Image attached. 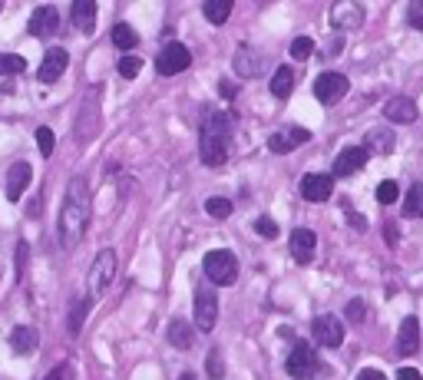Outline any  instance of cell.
<instances>
[{
  "label": "cell",
  "instance_id": "obj_1",
  "mask_svg": "<svg viewBox=\"0 0 423 380\" xmlns=\"http://www.w3.org/2000/svg\"><path fill=\"white\" fill-rule=\"evenodd\" d=\"M89 212H93V199H89L87 179H73L67 185V195H63V209H60V245L73 248L87 235Z\"/></svg>",
  "mask_w": 423,
  "mask_h": 380
},
{
  "label": "cell",
  "instance_id": "obj_2",
  "mask_svg": "<svg viewBox=\"0 0 423 380\" xmlns=\"http://www.w3.org/2000/svg\"><path fill=\"white\" fill-rule=\"evenodd\" d=\"M229 139H231V119L225 113H211L202 126V139H199L205 165L219 169L221 162L229 159Z\"/></svg>",
  "mask_w": 423,
  "mask_h": 380
},
{
  "label": "cell",
  "instance_id": "obj_3",
  "mask_svg": "<svg viewBox=\"0 0 423 380\" xmlns=\"http://www.w3.org/2000/svg\"><path fill=\"white\" fill-rule=\"evenodd\" d=\"M205 268V278H209L211 285H235V278H238V258L231 255V251H225V248H215V251H209L202 261Z\"/></svg>",
  "mask_w": 423,
  "mask_h": 380
},
{
  "label": "cell",
  "instance_id": "obj_4",
  "mask_svg": "<svg viewBox=\"0 0 423 380\" xmlns=\"http://www.w3.org/2000/svg\"><path fill=\"white\" fill-rule=\"evenodd\" d=\"M113 278H116V251L113 248H103L97 255V261H93V268H89V275H87V291L89 295H99V291L109 288Z\"/></svg>",
  "mask_w": 423,
  "mask_h": 380
},
{
  "label": "cell",
  "instance_id": "obj_5",
  "mask_svg": "<svg viewBox=\"0 0 423 380\" xmlns=\"http://www.w3.org/2000/svg\"><path fill=\"white\" fill-rule=\"evenodd\" d=\"M192 317L199 331H211L215 321H219V295L209 291V288H199L192 298Z\"/></svg>",
  "mask_w": 423,
  "mask_h": 380
},
{
  "label": "cell",
  "instance_id": "obj_6",
  "mask_svg": "<svg viewBox=\"0 0 423 380\" xmlns=\"http://www.w3.org/2000/svg\"><path fill=\"white\" fill-rule=\"evenodd\" d=\"M189 63H192V53H189V47H182V43H165L163 53L155 57V70L163 76L182 73V70H189Z\"/></svg>",
  "mask_w": 423,
  "mask_h": 380
},
{
  "label": "cell",
  "instance_id": "obj_7",
  "mask_svg": "<svg viewBox=\"0 0 423 380\" xmlns=\"http://www.w3.org/2000/svg\"><path fill=\"white\" fill-rule=\"evenodd\" d=\"M288 374L295 380H308L317 374V354L311 344H295V351L288 354Z\"/></svg>",
  "mask_w": 423,
  "mask_h": 380
},
{
  "label": "cell",
  "instance_id": "obj_8",
  "mask_svg": "<svg viewBox=\"0 0 423 380\" xmlns=\"http://www.w3.org/2000/svg\"><path fill=\"white\" fill-rule=\"evenodd\" d=\"M347 86H351V83H347L344 73H321L314 80V96L324 106H331V103H337V99H344Z\"/></svg>",
  "mask_w": 423,
  "mask_h": 380
},
{
  "label": "cell",
  "instance_id": "obj_9",
  "mask_svg": "<svg viewBox=\"0 0 423 380\" xmlns=\"http://www.w3.org/2000/svg\"><path fill=\"white\" fill-rule=\"evenodd\" d=\"M311 331H314V341L321 344V347H341L344 344V324L337 321V317H331V314H321V317H314V324H311Z\"/></svg>",
  "mask_w": 423,
  "mask_h": 380
},
{
  "label": "cell",
  "instance_id": "obj_10",
  "mask_svg": "<svg viewBox=\"0 0 423 380\" xmlns=\"http://www.w3.org/2000/svg\"><path fill=\"white\" fill-rule=\"evenodd\" d=\"M331 189H334V179L324 175V172H308V175L298 182V192L304 202H327L331 199Z\"/></svg>",
  "mask_w": 423,
  "mask_h": 380
},
{
  "label": "cell",
  "instance_id": "obj_11",
  "mask_svg": "<svg viewBox=\"0 0 423 380\" xmlns=\"http://www.w3.org/2000/svg\"><path fill=\"white\" fill-rule=\"evenodd\" d=\"M311 139V133L304 129V126H288V129H281V133H275L268 139V149L278 152V156H285V152H295L298 146H304Z\"/></svg>",
  "mask_w": 423,
  "mask_h": 380
},
{
  "label": "cell",
  "instance_id": "obj_12",
  "mask_svg": "<svg viewBox=\"0 0 423 380\" xmlns=\"http://www.w3.org/2000/svg\"><path fill=\"white\" fill-rule=\"evenodd\" d=\"M367 159H370V152H367L364 146H347V149L337 156V162H334V175H337V179H347V175H354V172L364 169Z\"/></svg>",
  "mask_w": 423,
  "mask_h": 380
},
{
  "label": "cell",
  "instance_id": "obj_13",
  "mask_svg": "<svg viewBox=\"0 0 423 380\" xmlns=\"http://www.w3.org/2000/svg\"><path fill=\"white\" fill-rule=\"evenodd\" d=\"M30 37H37V40H47L53 37L60 30V10L57 7H40L33 10V17H30Z\"/></svg>",
  "mask_w": 423,
  "mask_h": 380
},
{
  "label": "cell",
  "instance_id": "obj_14",
  "mask_svg": "<svg viewBox=\"0 0 423 380\" xmlns=\"http://www.w3.org/2000/svg\"><path fill=\"white\" fill-rule=\"evenodd\" d=\"M70 53L63 47H53L43 53V63H40V83H57L60 76L67 73Z\"/></svg>",
  "mask_w": 423,
  "mask_h": 380
},
{
  "label": "cell",
  "instance_id": "obj_15",
  "mask_svg": "<svg viewBox=\"0 0 423 380\" xmlns=\"http://www.w3.org/2000/svg\"><path fill=\"white\" fill-rule=\"evenodd\" d=\"M314 248H317V235L311 228H295L291 232V258L298 265H308L311 258H314Z\"/></svg>",
  "mask_w": 423,
  "mask_h": 380
},
{
  "label": "cell",
  "instance_id": "obj_16",
  "mask_svg": "<svg viewBox=\"0 0 423 380\" xmlns=\"http://www.w3.org/2000/svg\"><path fill=\"white\" fill-rule=\"evenodd\" d=\"M384 116L397 126H410L417 119V103L410 96H394V99L384 106Z\"/></svg>",
  "mask_w": 423,
  "mask_h": 380
},
{
  "label": "cell",
  "instance_id": "obj_17",
  "mask_svg": "<svg viewBox=\"0 0 423 380\" xmlns=\"http://www.w3.org/2000/svg\"><path fill=\"white\" fill-rule=\"evenodd\" d=\"M30 179H33V169H30L27 162H13L7 172V199L10 202H17L23 192H27Z\"/></svg>",
  "mask_w": 423,
  "mask_h": 380
},
{
  "label": "cell",
  "instance_id": "obj_18",
  "mask_svg": "<svg viewBox=\"0 0 423 380\" xmlns=\"http://www.w3.org/2000/svg\"><path fill=\"white\" fill-rule=\"evenodd\" d=\"M420 347V321H417L414 314L400 321V331H397V354H414Z\"/></svg>",
  "mask_w": 423,
  "mask_h": 380
},
{
  "label": "cell",
  "instance_id": "obj_19",
  "mask_svg": "<svg viewBox=\"0 0 423 380\" xmlns=\"http://www.w3.org/2000/svg\"><path fill=\"white\" fill-rule=\"evenodd\" d=\"M331 23L341 30H354L364 23V7H357V4H337L331 10Z\"/></svg>",
  "mask_w": 423,
  "mask_h": 380
},
{
  "label": "cell",
  "instance_id": "obj_20",
  "mask_svg": "<svg viewBox=\"0 0 423 380\" xmlns=\"http://www.w3.org/2000/svg\"><path fill=\"white\" fill-rule=\"evenodd\" d=\"M7 341H10V351L20 354V357H27V354H33V347H37V331H33V327H13Z\"/></svg>",
  "mask_w": 423,
  "mask_h": 380
},
{
  "label": "cell",
  "instance_id": "obj_21",
  "mask_svg": "<svg viewBox=\"0 0 423 380\" xmlns=\"http://www.w3.org/2000/svg\"><path fill=\"white\" fill-rule=\"evenodd\" d=\"M70 17L77 23L83 33H93V23H97V4L93 0H77L73 10H70Z\"/></svg>",
  "mask_w": 423,
  "mask_h": 380
},
{
  "label": "cell",
  "instance_id": "obj_22",
  "mask_svg": "<svg viewBox=\"0 0 423 380\" xmlns=\"http://www.w3.org/2000/svg\"><path fill=\"white\" fill-rule=\"evenodd\" d=\"M268 89H271V96H278V99L291 96V89H295V70H291V67H278V70H275V76H271Z\"/></svg>",
  "mask_w": 423,
  "mask_h": 380
},
{
  "label": "cell",
  "instance_id": "obj_23",
  "mask_svg": "<svg viewBox=\"0 0 423 380\" xmlns=\"http://www.w3.org/2000/svg\"><path fill=\"white\" fill-rule=\"evenodd\" d=\"M169 344H175L179 351H189V347H192V327H189L182 317H172V324H169Z\"/></svg>",
  "mask_w": 423,
  "mask_h": 380
},
{
  "label": "cell",
  "instance_id": "obj_24",
  "mask_svg": "<svg viewBox=\"0 0 423 380\" xmlns=\"http://www.w3.org/2000/svg\"><path fill=\"white\" fill-rule=\"evenodd\" d=\"M202 13L209 23H225V20L231 17V0H205Z\"/></svg>",
  "mask_w": 423,
  "mask_h": 380
},
{
  "label": "cell",
  "instance_id": "obj_25",
  "mask_svg": "<svg viewBox=\"0 0 423 380\" xmlns=\"http://www.w3.org/2000/svg\"><path fill=\"white\" fill-rule=\"evenodd\" d=\"M364 149L367 152H390L394 149V133H390V129H370Z\"/></svg>",
  "mask_w": 423,
  "mask_h": 380
},
{
  "label": "cell",
  "instance_id": "obj_26",
  "mask_svg": "<svg viewBox=\"0 0 423 380\" xmlns=\"http://www.w3.org/2000/svg\"><path fill=\"white\" fill-rule=\"evenodd\" d=\"M404 215L423 219V182L410 185V192H407V199H404Z\"/></svg>",
  "mask_w": 423,
  "mask_h": 380
},
{
  "label": "cell",
  "instance_id": "obj_27",
  "mask_svg": "<svg viewBox=\"0 0 423 380\" xmlns=\"http://www.w3.org/2000/svg\"><path fill=\"white\" fill-rule=\"evenodd\" d=\"M113 43L119 50H133L136 43H139V33H136L129 23H116V27H113Z\"/></svg>",
  "mask_w": 423,
  "mask_h": 380
},
{
  "label": "cell",
  "instance_id": "obj_28",
  "mask_svg": "<svg viewBox=\"0 0 423 380\" xmlns=\"http://www.w3.org/2000/svg\"><path fill=\"white\" fill-rule=\"evenodd\" d=\"M23 67H27L23 57H17V53H0V76H17V73H23Z\"/></svg>",
  "mask_w": 423,
  "mask_h": 380
},
{
  "label": "cell",
  "instance_id": "obj_29",
  "mask_svg": "<svg viewBox=\"0 0 423 380\" xmlns=\"http://www.w3.org/2000/svg\"><path fill=\"white\" fill-rule=\"evenodd\" d=\"M87 311H89V298H83V301L73 304V311H70V334H79V331H83Z\"/></svg>",
  "mask_w": 423,
  "mask_h": 380
},
{
  "label": "cell",
  "instance_id": "obj_30",
  "mask_svg": "<svg viewBox=\"0 0 423 380\" xmlns=\"http://www.w3.org/2000/svg\"><path fill=\"white\" fill-rule=\"evenodd\" d=\"M374 195H377V202H380V205H394L397 195H400V189H397V182H394V179H384L380 185H377Z\"/></svg>",
  "mask_w": 423,
  "mask_h": 380
},
{
  "label": "cell",
  "instance_id": "obj_31",
  "mask_svg": "<svg viewBox=\"0 0 423 380\" xmlns=\"http://www.w3.org/2000/svg\"><path fill=\"white\" fill-rule=\"evenodd\" d=\"M205 212H209L211 219H229V215H231V202H229V199H219V195H215V199L205 202Z\"/></svg>",
  "mask_w": 423,
  "mask_h": 380
},
{
  "label": "cell",
  "instance_id": "obj_32",
  "mask_svg": "<svg viewBox=\"0 0 423 380\" xmlns=\"http://www.w3.org/2000/svg\"><path fill=\"white\" fill-rule=\"evenodd\" d=\"M37 146H40V156H43V159H50V156H53V129H50V126H40L37 129Z\"/></svg>",
  "mask_w": 423,
  "mask_h": 380
},
{
  "label": "cell",
  "instance_id": "obj_33",
  "mask_svg": "<svg viewBox=\"0 0 423 380\" xmlns=\"http://www.w3.org/2000/svg\"><path fill=\"white\" fill-rule=\"evenodd\" d=\"M311 53H314V40H311V37H295V43H291V57H295V60H308Z\"/></svg>",
  "mask_w": 423,
  "mask_h": 380
},
{
  "label": "cell",
  "instance_id": "obj_34",
  "mask_svg": "<svg viewBox=\"0 0 423 380\" xmlns=\"http://www.w3.org/2000/svg\"><path fill=\"white\" fill-rule=\"evenodd\" d=\"M139 70H143V60L139 57H123L119 60V76H123V80H136Z\"/></svg>",
  "mask_w": 423,
  "mask_h": 380
},
{
  "label": "cell",
  "instance_id": "obj_35",
  "mask_svg": "<svg viewBox=\"0 0 423 380\" xmlns=\"http://www.w3.org/2000/svg\"><path fill=\"white\" fill-rule=\"evenodd\" d=\"M205 371H209L211 380H221V374H225V367H221V351L219 347H211L209 351V361H205Z\"/></svg>",
  "mask_w": 423,
  "mask_h": 380
},
{
  "label": "cell",
  "instance_id": "obj_36",
  "mask_svg": "<svg viewBox=\"0 0 423 380\" xmlns=\"http://www.w3.org/2000/svg\"><path fill=\"white\" fill-rule=\"evenodd\" d=\"M235 67H238L241 76H251V73H258V60H251L248 63V50H238V57H235Z\"/></svg>",
  "mask_w": 423,
  "mask_h": 380
},
{
  "label": "cell",
  "instance_id": "obj_37",
  "mask_svg": "<svg viewBox=\"0 0 423 380\" xmlns=\"http://www.w3.org/2000/svg\"><path fill=\"white\" fill-rule=\"evenodd\" d=\"M255 232L265 238H278V225H275V219H268V215H261V219H255Z\"/></svg>",
  "mask_w": 423,
  "mask_h": 380
},
{
  "label": "cell",
  "instance_id": "obj_38",
  "mask_svg": "<svg viewBox=\"0 0 423 380\" xmlns=\"http://www.w3.org/2000/svg\"><path fill=\"white\" fill-rule=\"evenodd\" d=\"M407 20H410V27L423 33V4H420V0H414V4H410V10H407Z\"/></svg>",
  "mask_w": 423,
  "mask_h": 380
},
{
  "label": "cell",
  "instance_id": "obj_39",
  "mask_svg": "<svg viewBox=\"0 0 423 380\" xmlns=\"http://www.w3.org/2000/svg\"><path fill=\"white\" fill-rule=\"evenodd\" d=\"M364 314H367V304L361 301V298H357V301H347V317H351L354 324L364 321Z\"/></svg>",
  "mask_w": 423,
  "mask_h": 380
},
{
  "label": "cell",
  "instance_id": "obj_40",
  "mask_svg": "<svg viewBox=\"0 0 423 380\" xmlns=\"http://www.w3.org/2000/svg\"><path fill=\"white\" fill-rule=\"evenodd\" d=\"M384 238L387 245L397 248V241H400V228H397V222H384Z\"/></svg>",
  "mask_w": 423,
  "mask_h": 380
},
{
  "label": "cell",
  "instance_id": "obj_41",
  "mask_svg": "<svg viewBox=\"0 0 423 380\" xmlns=\"http://www.w3.org/2000/svg\"><path fill=\"white\" fill-rule=\"evenodd\" d=\"M43 380H70V367H67V364H57V367H53V371H50Z\"/></svg>",
  "mask_w": 423,
  "mask_h": 380
},
{
  "label": "cell",
  "instance_id": "obj_42",
  "mask_svg": "<svg viewBox=\"0 0 423 380\" xmlns=\"http://www.w3.org/2000/svg\"><path fill=\"white\" fill-rule=\"evenodd\" d=\"M357 380H387L384 371H377V367H364V371L357 374Z\"/></svg>",
  "mask_w": 423,
  "mask_h": 380
},
{
  "label": "cell",
  "instance_id": "obj_43",
  "mask_svg": "<svg viewBox=\"0 0 423 380\" xmlns=\"http://www.w3.org/2000/svg\"><path fill=\"white\" fill-rule=\"evenodd\" d=\"M23 265H27V241L17 245V275H23Z\"/></svg>",
  "mask_w": 423,
  "mask_h": 380
},
{
  "label": "cell",
  "instance_id": "obj_44",
  "mask_svg": "<svg viewBox=\"0 0 423 380\" xmlns=\"http://www.w3.org/2000/svg\"><path fill=\"white\" fill-rule=\"evenodd\" d=\"M397 380H423V377H420L417 367H400V371H397Z\"/></svg>",
  "mask_w": 423,
  "mask_h": 380
},
{
  "label": "cell",
  "instance_id": "obj_45",
  "mask_svg": "<svg viewBox=\"0 0 423 380\" xmlns=\"http://www.w3.org/2000/svg\"><path fill=\"white\" fill-rule=\"evenodd\" d=\"M347 222H351V225L357 228V232H364L367 228V222H364V215H354V212H351V215H347Z\"/></svg>",
  "mask_w": 423,
  "mask_h": 380
},
{
  "label": "cell",
  "instance_id": "obj_46",
  "mask_svg": "<svg viewBox=\"0 0 423 380\" xmlns=\"http://www.w3.org/2000/svg\"><path fill=\"white\" fill-rule=\"evenodd\" d=\"M341 43H344V40H341V37L327 40V53H331V57H337V50H341Z\"/></svg>",
  "mask_w": 423,
  "mask_h": 380
},
{
  "label": "cell",
  "instance_id": "obj_47",
  "mask_svg": "<svg viewBox=\"0 0 423 380\" xmlns=\"http://www.w3.org/2000/svg\"><path fill=\"white\" fill-rule=\"evenodd\" d=\"M179 380H192V374H182V377H179Z\"/></svg>",
  "mask_w": 423,
  "mask_h": 380
}]
</instances>
